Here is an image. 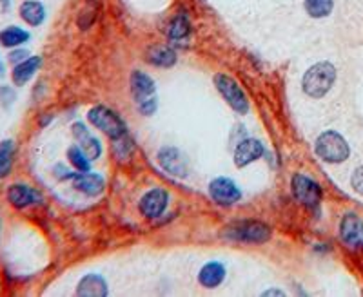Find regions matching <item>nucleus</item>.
Instances as JSON below:
<instances>
[{"label":"nucleus","mask_w":363,"mask_h":297,"mask_svg":"<svg viewBox=\"0 0 363 297\" xmlns=\"http://www.w3.org/2000/svg\"><path fill=\"white\" fill-rule=\"evenodd\" d=\"M336 82V68L331 62H318L307 69L302 80V89L311 98H323Z\"/></svg>","instance_id":"nucleus-1"},{"label":"nucleus","mask_w":363,"mask_h":297,"mask_svg":"<svg viewBox=\"0 0 363 297\" xmlns=\"http://www.w3.org/2000/svg\"><path fill=\"white\" fill-rule=\"evenodd\" d=\"M271 227L256 220H244L236 221L235 225L227 227L225 236L232 241H240V243H253L262 245L271 239Z\"/></svg>","instance_id":"nucleus-2"},{"label":"nucleus","mask_w":363,"mask_h":297,"mask_svg":"<svg viewBox=\"0 0 363 297\" xmlns=\"http://www.w3.org/2000/svg\"><path fill=\"white\" fill-rule=\"evenodd\" d=\"M314 151L327 163H341L350 154L349 144L345 142V138L340 132L336 131H325L318 136Z\"/></svg>","instance_id":"nucleus-3"},{"label":"nucleus","mask_w":363,"mask_h":297,"mask_svg":"<svg viewBox=\"0 0 363 297\" xmlns=\"http://www.w3.org/2000/svg\"><path fill=\"white\" fill-rule=\"evenodd\" d=\"M87 120L93 127H96L98 131L108 135L111 140H117L120 136L127 135L126 122L122 118L114 113L113 109L105 107V105H95L87 111Z\"/></svg>","instance_id":"nucleus-4"},{"label":"nucleus","mask_w":363,"mask_h":297,"mask_svg":"<svg viewBox=\"0 0 363 297\" xmlns=\"http://www.w3.org/2000/svg\"><path fill=\"white\" fill-rule=\"evenodd\" d=\"M214 86H216L218 93L223 96V100L231 105V109H235L236 113L245 114L249 111V100H247L244 89L238 86V82L235 78L218 73V75H214Z\"/></svg>","instance_id":"nucleus-5"},{"label":"nucleus","mask_w":363,"mask_h":297,"mask_svg":"<svg viewBox=\"0 0 363 297\" xmlns=\"http://www.w3.org/2000/svg\"><path fill=\"white\" fill-rule=\"evenodd\" d=\"M290 190L298 203L309 208H316L322 201V187L305 174H295L290 180Z\"/></svg>","instance_id":"nucleus-6"},{"label":"nucleus","mask_w":363,"mask_h":297,"mask_svg":"<svg viewBox=\"0 0 363 297\" xmlns=\"http://www.w3.org/2000/svg\"><path fill=\"white\" fill-rule=\"evenodd\" d=\"M6 199H8L11 207L18 208V211L27 207H35V205H40L44 201L42 194L26 183L9 185L8 192H6Z\"/></svg>","instance_id":"nucleus-7"},{"label":"nucleus","mask_w":363,"mask_h":297,"mask_svg":"<svg viewBox=\"0 0 363 297\" xmlns=\"http://www.w3.org/2000/svg\"><path fill=\"white\" fill-rule=\"evenodd\" d=\"M169 205V192L163 189H151L144 194L138 201V211L144 218H149V220H154V218H160L163 212L168 211Z\"/></svg>","instance_id":"nucleus-8"},{"label":"nucleus","mask_w":363,"mask_h":297,"mask_svg":"<svg viewBox=\"0 0 363 297\" xmlns=\"http://www.w3.org/2000/svg\"><path fill=\"white\" fill-rule=\"evenodd\" d=\"M209 194L218 205H232V203L242 199V190L238 189V185L231 178H225V176L214 178L209 183Z\"/></svg>","instance_id":"nucleus-9"},{"label":"nucleus","mask_w":363,"mask_h":297,"mask_svg":"<svg viewBox=\"0 0 363 297\" xmlns=\"http://www.w3.org/2000/svg\"><path fill=\"white\" fill-rule=\"evenodd\" d=\"M158 162L162 169L168 174L177 176V178H186L189 165H187L186 156L178 151L177 147H163L158 151Z\"/></svg>","instance_id":"nucleus-10"},{"label":"nucleus","mask_w":363,"mask_h":297,"mask_svg":"<svg viewBox=\"0 0 363 297\" xmlns=\"http://www.w3.org/2000/svg\"><path fill=\"white\" fill-rule=\"evenodd\" d=\"M340 238L347 247H363V220L356 214H345L340 223Z\"/></svg>","instance_id":"nucleus-11"},{"label":"nucleus","mask_w":363,"mask_h":297,"mask_svg":"<svg viewBox=\"0 0 363 297\" xmlns=\"http://www.w3.org/2000/svg\"><path fill=\"white\" fill-rule=\"evenodd\" d=\"M263 154H265V147H263L262 142L254 140V138H245L235 148V165L238 169H244L249 163L260 160Z\"/></svg>","instance_id":"nucleus-12"},{"label":"nucleus","mask_w":363,"mask_h":297,"mask_svg":"<svg viewBox=\"0 0 363 297\" xmlns=\"http://www.w3.org/2000/svg\"><path fill=\"white\" fill-rule=\"evenodd\" d=\"M73 187L77 190H80L82 194H86L89 198H95V196H100L104 192L105 181L104 178L96 172H75L71 176Z\"/></svg>","instance_id":"nucleus-13"},{"label":"nucleus","mask_w":363,"mask_h":297,"mask_svg":"<svg viewBox=\"0 0 363 297\" xmlns=\"http://www.w3.org/2000/svg\"><path fill=\"white\" fill-rule=\"evenodd\" d=\"M71 131H73V136L77 138L78 147L87 154L89 160H96V158H100V154H102V144H100L98 138H95V136L91 135L89 129H87L84 123L82 122L73 123Z\"/></svg>","instance_id":"nucleus-14"},{"label":"nucleus","mask_w":363,"mask_h":297,"mask_svg":"<svg viewBox=\"0 0 363 297\" xmlns=\"http://www.w3.org/2000/svg\"><path fill=\"white\" fill-rule=\"evenodd\" d=\"M154 91H156V86H154V80L149 77V75H145V73L142 71L133 73L131 93L136 104H142V102H145V100L153 98Z\"/></svg>","instance_id":"nucleus-15"},{"label":"nucleus","mask_w":363,"mask_h":297,"mask_svg":"<svg viewBox=\"0 0 363 297\" xmlns=\"http://www.w3.org/2000/svg\"><path fill=\"white\" fill-rule=\"evenodd\" d=\"M225 266L218 261H209L205 263L198 272V283L204 287V289H218L220 284L225 281Z\"/></svg>","instance_id":"nucleus-16"},{"label":"nucleus","mask_w":363,"mask_h":297,"mask_svg":"<svg viewBox=\"0 0 363 297\" xmlns=\"http://www.w3.org/2000/svg\"><path fill=\"white\" fill-rule=\"evenodd\" d=\"M108 294V281L98 274L84 275L77 287V296L80 297H105Z\"/></svg>","instance_id":"nucleus-17"},{"label":"nucleus","mask_w":363,"mask_h":297,"mask_svg":"<svg viewBox=\"0 0 363 297\" xmlns=\"http://www.w3.org/2000/svg\"><path fill=\"white\" fill-rule=\"evenodd\" d=\"M40 66H42L40 56H29V59L22 60L20 63H15L13 71H11V80H13L15 86L18 87L26 86L27 82L35 77L36 71L40 69Z\"/></svg>","instance_id":"nucleus-18"},{"label":"nucleus","mask_w":363,"mask_h":297,"mask_svg":"<svg viewBox=\"0 0 363 297\" xmlns=\"http://www.w3.org/2000/svg\"><path fill=\"white\" fill-rule=\"evenodd\" d=\"M18 15L27 26L38 27L45 20V8L38 0H24L22 4L18 6Z\"/></svg>","instance_id":"nucleus-19"},{"label":"nucleus","mask_w":363,"mask_h":297,"mask_svg":"<svg viewBox=\"0 0 363 297\" xmlns=\"http://www.w3.org/2000/svg\"><path fill=\"white\" fill-rule=\"evenodd\" d=\"M145 60L156 66V68H172L177 63V53L171 47H168V45H153L147 51Z\"/></svg>","instance_id":"nucleus-20"},{"label":"nucleus","mask_w":363,"mask_h":297,"mask_svg":"<svg viewBox=\"0 0 363 297\" xmlns=\"http://www.w3.org/2000/svg\"><path fill=\"white\" fill-rule=\"evenodd\" d=\"M29 38H31L29 31H26V29L18 26H9L6 27L4 31H0V45L9 47V50L20 47L26 42H29Z\"/></svg>","instance_id":"nucleus-21"},{"label":"nucleus","mask_w":363,"mask_h":297,"mask_svg":"<svg viewBox=\"0 0 363 297\" xmlns=\"http://www.w3.org/2000/svg\"><path fill=\"white\" fill-rule=\"evenodd\" d=\"M191 33V20L187 17V13H177L172 17V20L169 22V29H168V36L171 40H184L187 38Z\"/></svg>","instance_id":"nucleus-22"},{"label":"nucleus","mask_w":363,"mask_h":297,"mask_svg":"<svg viewBox=\"0 0 363 297\" xmlns=\"http://www.w3.org/2000/svg\"><path fill=\"white\" fill-rule=\"evenodd\" d=\"M13 156H15V142L4 140L0 142V180H4L13 171Z\"/></svg>","instance_id":"nucleus-23"},{"label":"nucleus","mask_w":363,"mask_h":297,"mask_svg":"<svg viewBox=\"0 0 363 297\" xmlns=\"http://www.w3.org/2000/svg\"><path fill=\"white\" fill-rule=\"evenodd\" d=\"M304 6L309 17L325 18L332 13L334 0H304Z\"/></svg>","instance_id":"nucleus-24"},{"label":"nucleus","mask_w":363,"mask_h":297,"mask_svg":"<svg viewBox=\"0 0 363 297\" xmlns=\"http://www.w3.org/2000/svg\"><path fill=\"white\" fill-rule=\"evenodd\" d=\"M68 160L77 172H89L91 171V160L87 154L82 151L78 145H73L68 148Z\"/></svg>","instance_id":"nucleus-25"},{"label":"nucleus","mask_w":363,"mask_h":297,"mask_svg":"<svg viewBox=\"0 0 363 297\" xmlns=\"http://www.w3.org/2000/svg\"><path fill=\"white\" fill-rule=\"evenodd\" d=\"M17 95H15L13 87L9 86H2L0 87V104L4 105V107H9V105L13 104Z\"/></svg>","instance_id":"nucleus-26"},{"label":"nucleus","mask_w":363,"mask_h":297,"mask_svg":"<svg viewBox=\"0 0 363 297\" xmlns=\"http://www.w3.org/2000/svg\"><path fill=\"white\" fill-rule=\"evenodd\" d=\"M350 183H353V189L363 196V165L358 167V169L353 172Z\"/></svg>","instance_id":"nucleus-27"},{"label":"nucleus","mask_w":363,"mask_h":297,"mask_svg":"<svg viewBox=\"0 0 363 297\" xmlns=\"http://www.w3.org/2000/svg\"><path fill=\"white\" fill-rule=\"evenodd\" d=\"M156 107H158V100H156V96H153V98L145 100V102L138 104V109H140L142 114H153L154 111H156Z\"/></svg>","instance_id":"nucleus-28"},{"label":"nucleus","mask_w":363,"mask_h":297,"mask_svg":"<svg viewBox=\"0 0 363 297\" xmlns=\"http://www.w3.org/2000/svg\"><path fill=\"white\" fill-rule=\"evenodd\" d=\"M26 59H29V53H27L26 50H20V47H15V50L9 53V62L13 63V66L15 63H20Z\"/></svg>","instance_id":"nucleus-29"},{"label":"nucleus","mask_w":363,"mask_h":297,"mask_svg":"<svg viewBox=\"0 0 363 297\" xmlns=\"http://www.w3.org/2000/svg\"><path fill=\"white\" fill-rule=\"evenodd\" d=\"M73 174H75V172L69 171V169H66V167H64V165L54 167V176H57L59 180H71Z\"/></svg>","instance_id":"nucleus-30"},{"label":"nucleus","mask_w":363,"mask_h":297,"mask_svg":"<svg viewBox=\"0 0 363 297\" xmlns=\"http://www.w3.org/2000/svg\"><path fill=\"white\" fill-rule=\"evenodd\" d=\"M262 296H286V294L281 292V290H265Z\"/></svg>","instance_id":"nucleus-31"},{"label":"nucleus","mask_w":363,"mask_h":297,"mask_svg":"<svg viewBox=\"0 0 363 297\" xmlns=\"http://www.w3.org/2000/svg\"><path fill=\"white\" fill-rule=\"evenodd\" d=\"M0 6H2L4 11H9V8H11V0H0Z\"/></svg>","instance_id":"nucleus-32"},{"label":"nucleus","mask_w":363,"mask_h":297,"mask_svg":"<svg viewBox=\"0 0 363 297\" xmlns=\"http://www.w3.org/2000/svg\"><path fill=\"white\" fill-rule=\"evenodd\" d=\"M2 75H4V66L0 63V77H2Z\"/></svg>","instance_id":"nucleus-33"}]
</instances>
